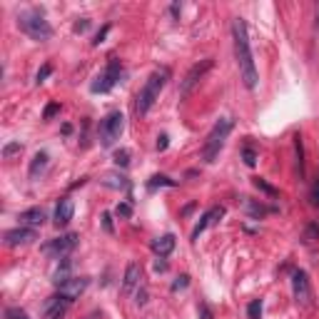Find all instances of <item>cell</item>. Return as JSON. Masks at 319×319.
Segmentation results:
<instances>
[{
  "mask_svg": "<svg viewBox=\"0 0 319 319\" xmlns=\"http://www.w3.org/2000/svg\"><path fill=\"white\" fill-rule=\"evenodd\" d=\"M87 28H90V20H82V23H75V28H73V30H75V33H85Z\"/></svg>",
  "mask_w": 319,
  "mask_h": 319,
  "instance_id": "cell-38",
  "label": "cell"
},
{
  "mask_svg": "<svg viewBox=\"0 0 319 319\" xmlns=\"http://www.w3.org/2000/svg\"><path fill=\"white\" fill-rule=\"evenodd\" d=\"M140 279H142V267L137 262H130L127 269H125V279H122V292L125 294H132L137 287H140Z\"/></svg>",
  "mask_w": 319,
  "mask_h": 319,
  "instance_id": "cell-14",
  "label": "cell"
},
{
  "mask_svg": "<svg viewBox=\"0 0 319 319\" xmlns=\"http://www.w3.org/2000/svg\"><path fill=\"white\" fill-rule=\"evenodd\" d=\"M102 185L110 187V190H127V177L120 175V172H107L102 177Z\"/></svg>",
  "mask_w": 319,
  "mask_h": 319,
  "instance_id": "cell-19",
  "label": "cell"
},
{
  "mask_svg": "<svg viewBox=\"0 0 319 319\" xmlns=\"http://www.w3.org/2000/svg\"><path fill=\"white\" fill-rule=\"evenodd\" d=\"M107 33H110V25H105V28H102V30H100L97 35H95V40H92V45H100V43L105 40V35H107Z\"/></svg>",
  "mask_w": 319,
  "mask_h": 319,
  "instance_id": "cell-34",
  "label": "cell"
},
{
  "mask_svg": "<svg viewBox=\"0 0 319 319\" xmlns=\"http://www.w3.org/2000/svg\"><path fill=\"white\" fill-rule=\"evenodd\" d=\"M73 212H75V205H73V200L70 197H63L60 202H58V207H55V225L58 227H65L70 220H73Z\"/></svg>",
  "mask_w": 319,
  "mask_h": 319,
  "instance_id": "cell-15",
  "label": "cell"
},
{
  "mask_svg": "<svg viewBox=\"0 0 319 319\" xmlns=\"http://www.w3.org/2000/svg\"><path fill=\"white\" fill-rule=\"evenodd\" d=\"M294 152H297V167H299V177H304V147H302V135H294Z\"/></svg>",
  "mask_w": 319,
  "mask_h": 319,
  "instance_id": "cell-21",
  "label": "cell"
},
{
  "mask_svg": "<svg viewBox=\"0 0 319 319\" xmlns=\"http://www.w3.org/2000/svg\"><path fill=\"white\" fill-rule=\"evenodd\" d=\"M33 239H35V230H30V227H15V230L5 232L8 247H23V244H30Z\"/></svg>",
  "mask_w": 319,
  "mask_h": 319,
  "instance_id": "cell-12",
  "label": "cell"
},
{
  "mask_svg": "<svg viewBox=\"0 0 319 319\" xmlns=\"http://www.w3.org/2000/svg\"><path fill=\"white\" fill-rule=\"evenodd\" d=\"M200 317H202V319H212V312H210L207 304H200Z\"/></svg>",
  "mask_w": 319,
  "mask_h": 319,
  "instance_id": "cell-39",
  "label": "cell"
},
{
  "mask_svg": "<svg viewBox=\"0 0 319 319\" xmlns=\"http://www.w3.org/2000/svg\"><path fill=\"white\" fill-rule=\"evenodd\" d=\"M232 38H235V58H237V65H239V78H242L247 90H254L259 75H257V65H254V58H252L249 38H247V25H244L242 18L235 20Z\"/></svg>",
  "mask_w": 319,
  "mask_h": 319,
  "instance_id": "cell-1",
  "label": "cell"
},
{
  "mask_svg": "<svg viewBox=\"0 0 319 319\" xmlns=\"http://www.w3.org/2000/svg\"><path fill=\"white\" fill-rule=\"evenodd\" d=\"M167 140H170L167 135H160V137H157V150H160V152L167 150Z\"/></svg>",
  "mask_w": 319,
  "mask_h": 319,
  "instance_id": "cell-36",
  "label": "cell"
},
{
  "mask_svg": "<svg viewBox=\"0 0 319 319\" xmlns=\"http://www.w3.org/2000/svg\"><path fill=\"white\" fill-rule=\"evenodd\" d=\"M172 249H175V235H162V237L152 239V252L157 257H167V254H172Z\"/></svg>",
  "mask_w": 319,
  "mask_h": 319,
  "instance_id": "cell-17",
  "label": "cell"
},
{
  "mask_svg": "<svg viewBox=\"0 0 319 319\" xmlns=\"http://www.w3.org/2000/svg\"><path fill=\"white\" fill-rule=\"evenodd\" d=\"M177 182L170 180L167 175H152L150 182H147V190H157V187H175Z\"/></svg>",
  "mask_w": 319,
  "mask_h": 319,
  "instance_id": "cell-20",
  "label": "cell"
},
{
  "mask_svg": "<svg viewBox=\"0 0 319 319\" xmlns=\"http://www.w3.org/2000/svg\"><path fill=\"white\" fill-rule=\"evenodd\" d=\"M20 227H30V230H35V227H40L43 222H45V212L40 210V207H30V210H25V212H20Z\"/></svg>",
  "mask_w": 319,
  "mask_h": 319,
  "instance_id": "cell-16",
  "label": "cell"
},
{
  "mask_svg": "<svg viewBox=\"0 0 319 319\" xmlns=\"http://www.w3.org/2000/svg\"><path fill=\"white\" fill-rule=\"evenodd\" d=\"M212 65H215L212 58H207V60H202V63H195V65L187 70V75L182 78V82H180V97H187V95L200 85V80L207 75V70H212Z\"/></svg>",
  "mask_w": 319,
  "mask_h": 319,
  "instance_id": "cell-7",
  "label": "cell"
},
{
  "mask_svg": "<svg viewBox=\"0 0 319 319\" xmlns=\"http://www.w3.org/2000/svg\"><path fill=\"white\" fill-rule=\"evenodd\" d=\"M242 200H244V205H247V210H249V215H252V217H262V215H267V212H269V207L257 205V202H252L249 197H242Z\"/></svg>",
  "mask_w": 319,
  "mask_h": 319,
  "instance_id": "cell-23",
  "label": "cell"
},
{
  "mask_svg": "<svg viewBox=\"0 0 319 319\" xmlns=\"http://www.w3.org/2000/svg\"><path fill=\"white\" fill-rule=\"evenodd\" d=\"M68 307H70V299L65 297V294H53L48 302H45V307H43V312H45V317L48 319H63L65 317V312H68Z\"/></svg>",
  "mask_w": 319,
  "mask_h": 319,
  "instance_id": "cell-10",
  "label": "cell"
},
{
  "mask_svg": "<svg viewBox=\"0 0 319 319\" xmlns=\"http://www.w3.org/2000/svg\"><path fill=\"white\" fill-rule=\"evenodd\" d=\"M167 80H170V70H167V68H157V70L147 78V82L140 87L137 100H135V112H137L140 117L147 115L150 107L157 102V97H160V92H162V87L167 85Z\"/></svg>",
  "mask_w": 319,
  "mask_h": 319,
  "instance_id": "cell-2",
  "label": "cell"
},
{
  "mask_svg": "<svg viewBox=\"0 0 319 319\" xmlns=\"http://www.w3.org/2000/svg\"><path fill=\"white\" fill-rule=\"evenodd\" d=\"M20 152H23V145H20V142H8L0 155H3V160H13V157L20 155Z\"/></svg>",
  "mask_w": 319,
  "mask_h": 319,
  "instance_id": "cell-24",
  "label": "cell"
},
{
  "mask_svg": "<svg viewBox=\"0 0 319 319\" xmlns=\"http://www.w3.org/2000/svg\"><path fill=\"white\" fill-rule=\"evenodd\" d=\"M120 75H122V63H120L117 58H110V63L105 65V70L92 80L90 90H92L95 95H105V92H110V90L120 82Z\"/></svg>",
  "mask_w": 319,
  "mask_h": 319,
  "instance_id": "cell-5",
  "label": "cell"
},
{
  "mask_svg": "<svg viewBox=\"0 0 319 319\" xmlns=\"http://www.w3.org/2000/svg\"><path fill=\"white\" fill-rule=\"evenodd\" d=\"M18 28L28 38H33L38 43H45V40L53 38V28H50V23L45 20V15L40 10H25V13H20L18 15Z\"/></svg>",
  "mask_w": 319,
  "mask_h": 319,
  "instance_id": "cell-4",
  "label": "cell"
},
{
  "mask_svg": "<svg viewBox=\"0 0 319 319\" xmlns=\"http://www.w3.org/2000/svg\"><path fill=\"white\" fill-rule=\"evenodd\" d=\"M115 212H117V217H125V220H127V217H132V207H130L127 202H120Z\"/></svg>",
  "mask_w": 319,
  "mask_h": 319,
  "instance_id": "cell-31",
  "label": "cell"
},
{
  "mask_svg": "<svg viewBox=\"0 0 319 319\" xmlns=\"http://www.w3.org/2000/svg\"><path fill=\"white\" fill-rule=\"evenodd\" d=\"M115 165H117V167H127V165H130V150L122 147V150L115 152Z\"/></svg>",
  "mask_w": 319,
  "mask_h": 319,
  "instance_id": "cell-26",
  "label": "cell"
},
{
  "mask_svg": "<svg viewBox=\"0 0 319 319\" xmlns=\"http://www.w3.org/2000/svg\"><path fill=\"white\" fill-rule=\"evenodd\" d=\"M60 112V105L58 102H50L48 107H45V112H43V120H50V117H55Z\"/></svg>",
  "mask_w": 319,
  "mask_h": 319,
  "instance_id": "cell-30",
  "label": "cell"
},
{
  "mask_svg": "<svg viewBox=\"0 0 319 319\" xmlns=\"http://www.w3.org/2000/svg\"><path fill=\"white\" fill-rule=\"evenodd\" d=\"M75 247H78V235H75V232H68V235H60V237L45 242V244H43V252H45L48 257L63 259V257L70 254Z\"/></svg>",
  "mask_w": 319,
  "mask_h": 319,
  "instance_id": "cell-8",
  "label": "cell"
},
{
  "mask_svg": "<svg viewBox=\"0 0 319 319\" xmlns=\"http://www.w3.org/2000/svg\"><path fill=\"white\" fill-rule=\"evenodd\" d=\"M5 319H30V317H28V312L20 309V307H8V309H5Z\"/></svg>",
  "mask_w": 319,
  "mask_h": 319,
  "instance_id": "cell-27",
  "label": "cell"
},
{
  "mask_svg": "<svg viewBox=\"0 0 319 319\" xmlns=\"http://www.w3.org/2000/svg\"><path fill=\"white\" fill-rule=\"evenodd\" d=\"M87 284H90V279H87V277H70L65 284H60V287H58V292H60V294H65V297L73 302V299H78V297L87 289Z\"/></svg>",
  "mask_w": 319,
  "mask_h": 319,
  "instance_id": "cell-13",
  "label": "cell"
},
{
  "mask_svg": "<svg viewBox=\"0 0 319 319\" xmlns=\"http://www.w3.org/2000/svg\"><path fill=\"white\" fill-rule=\"evenodd\" d=\"M50 73H53V68H50V65H43V68L38 70V75H35V80H38V82H45V78H48Z\"/></svg>",
  "mask_w": 319,
  "mask_h": 319,
  "instance_id": "cell-33",
  "label": "cell"
},
{
  "mask_svg": "<svg viewBox=\"0 0 319 319\" xmlns=\"http://www.w3.org/2000/svg\"><path fill=\"white\" fill-rule=\"evenodd\" d=\"M317 28H319V8H317Z\"/></svg>",
  "mask_w": 319,
  "mask_h": 319,
  "instance_id": "cell-41",
  "label": "cell"
},
{
  "mask_svg": "<svg viewBox=\"0 0 319 319\" xmlns=\"http://www.w3.org/2000/svg\"><path fill=\"white\" fill-rule=\"evenodd\" d=\"M242 157H244V165H247V167H254V165H257V152H254L252 147H244V150H242Z\"/></svg>",
  "mask_w": 319,
  "mask_h": 319,
  "instance_id": "cell-28",
  "label": "cell"
},
{
  "mask_svg": "<svg viewBox=\"0 0 319 319\" xmlns=\"http://www.w3.org/2000/svg\"><path fill=\"white\" fill-rule=\"evenodd\" d=\"M312 200H314V205L319 207V180L312 185Z\"/></svg>",
  "mask_w": 319,
  "mask_h": 319,
  "instance_id": "cell-37",
  "label": "cell"
},
{
  "mask_svg": "<svg viewBox=\"0 0 319 319\" xmlns=\"http://www.w3.org/2000/svg\"><path fill=\"white\" fill-rule=\"evenodd\" d=\"M190 284V277L187 274H182V277H177V282H172V292H177V289H185Z\"/></svg>",
  "mask_w": 319,
  "mask_h": 319,
  "instance_id": "cell-32",
  "label": "cell"
},
{
  "mask_svg": "<svg viewBox=\"0 0 319 319\" xmlns=\"http://www.w3.org/2000/svg\"><path fill=\"white\" fill-rule=\"evenodd\" d=\"M165 269H167V262H165L162 257H160V259L155 262V272H165Z\"/></svg>",
  "mask_w": 319,
  "mask_h": 319,
  "instance_id": "cell-40",
  "label": "cell"
},
{
  "mask_svg": "<svg viewBox=\"0 0 319 319\" xmlns=\"http://www.w3.org/2000/svg\"><path fill=\"white\" fill-rule=\"evenodd\" d=\"M232 127H235V120H232V117H220V120L215 122V127L210 130V135H207V140H205V145H202V160H205L207 165L215 162V160L220 157V152H222V147H225V142H227Z\"/></svg>",
  "mask_w": 319,
  "mask_h": 319,
  "instance_id": "cell-3",
  "label": "cell"
},
{
  "mask_svg": "<svg viewBox=\"0 0 319 319\" xmlns=\"http://www.w3.org/2000/svg\"><path fill=\"white\" fill-rule=\"evenodd\" d=\"M225 217V207H210L202 217H200V222H197V227L192 230V242H197L200 239V235L207 230V227H212V225H217L220 220Z\"/></svg>",
  "mask_w": 319,
  "mask_h": 319,
  "instance_id": "cell-11",
  "label": "cell"
},
{
  "mask_svg": "<svg viewBox=\"0 0 319 319\" xmlns=\"http://www.w3.org/2000/svg\"><path fill=\"white\" fill-rule=\"evenodd\" d=\"M314 239H319V225H309L304 230V242H314Z\"/></svg>",
  "mask_w": 319,
  "mask_h": 319,
  "instance_id": "cell-29",
  "label": "cell"
},
{
  "mask_svg": "<svg viewBox=\"0 0 319 319\" xmlns=\"http://www.w3.org/2000/svg\"><path fill=\"white\" fill-rule=\"evenodd\" d=\"M122 130H125V117H122V112H117V110L110 112V115L100 122V130H97L100 145H102V147H112V145L120 140Z\"/></svg>",
  "mask_w": 319,
  "mask_h": 319,
  "instance_id": "cell-6",
  "label": "cell"
},
{
  "mask_svg": "<svg viewBox=\"0 0 319 319\" xmlns=\"http://www.w3.org/2000/svg\"><path fill=\"white\" fill-rule=\"evenodd\" d=\"M48 160H50V155L48 152H35V157H33V162H30V170H28V175H30V180H38L43 172H45V167H48Z\"/></svg>",
  "mask_w": 319,
  "mask_h": 319,
  "instance_id": "cell-18",
  "label": "cell"
},
{
  "mask_svg": "<svg viewBox=\"0 0 319 319\" xmlns=\"http://www.w3.org/2000/svg\"><path fill=\"white\" fill-rule=\"evenodd\" d=\"M247 317H249V319H259V317H262V299H252V302H249Z\"/></svg>",
  "mask_w": 319,
  "mask_h": 319,
  "instance_id": "cell-25",
  "label": "cell"
},
{
  "mask_svg": "<svg viewBox=\"0 0 319 319\" xmlns=\"http://www.w3.org/2000/svg\"><path fill=\"white\" fill-rule=\"evenodd\" d=\"M292 292H294V302L299 307H309L312 304V284L304 269H297L292 274Z\"/></svg>",
  "mask_w": 319,
  "mask_h": 319,
  "instance_id": "cell-9",
  "label": "cell"
},
{
  "mask_svg": "<svg viewBox=\"0 0 319 319\" xmlns=\"http://www.w3.org/2000/svg\"><path fill=\"white\" fill-rule=\"evenodd\" d=\"M252 185H254L259 192L269 195V197H279V190H277V187H272V185H269L267 180H262V177H254V180H252Z\"/></svg>",
  "mask_w": 319,
  "mask_h": 319,
  "instance_id": "cell-22",
  "label": "cell"
},
{
  "mask_svg": "<svg viewBox=\"0 0 319 319\" xmlns=\"http://www.w3.org/2000/svg\"><path fill=\"white\" fill-rule=\"evenodd\" d=\"M102 227H105V232H112V217H110V212L102 215Z\"/></svg>",
  "mask_w": 319,
  "mask_h": 319,
  "instance_id": "cell-35",
  "label": "cell"
}]
</instances>
